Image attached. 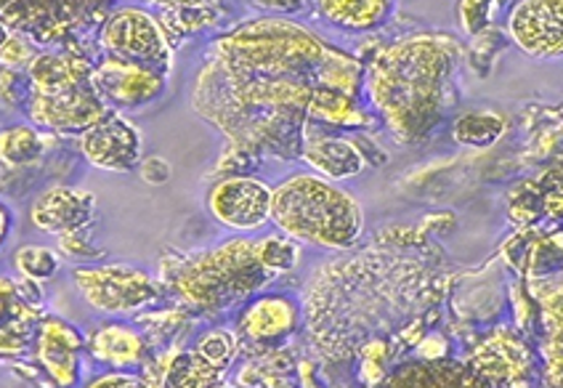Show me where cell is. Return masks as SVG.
Instances as JSON below:
<instances>
[{
	"instance_id": "1",
	"label": "cell",
	"mask_w": 563,
	"mask_h": 388,
	"mask_svg": "<svg viewBox=\"0 0 563 388\" xmlns=\"http://www.w3.org/2000/svg\"><path fill=\"white\" fill-rule=\"evenodd\" d=\"M319 88L362 99L364 62L292 19L264 16L213 41L191 107L253 163L300 160Z\"/></svg>"
},
{
	"instance_id": "15",
	"label": "cell",
	"mask_w": 563,
	"mask_h": 388,
	"mask_svg": "<svg viewBox=\"0 0 563 388\" xmlns=\"http://www.w3.org/2000/svg\"><path fill=\"white\" fill-rule=\"evenodd\" d=\"M144 142L141 131L123 112H110L101 123H96L91 131L80 136V152L93 168L107 170V174H128L139 168Z\"/></svg>"
},
{
	"instance_id": "23",
	"label": "cell",
	"mask_w": 563,
	"mask_h": 388,
	"mask_svg": "<svg viewBox=\"0 0 563 388\" xmlns=\"http://www.w3.org/2000/svg\"><path fill=\"white\" fill-rule=\"evenodd\" d=\"M394 0H317V11L345 33H373L394 16Z\"/></svg>"
},
{
	"instance_id": "26",
	"label": "cell",
	"mask_w": 563,
	"mask_h": 388,
	"mask_svg": "<svg viewBox=\"0 0 563 388\" xmlns=\"http://www.w3.org/2000/svg\"><path fill=\"white\" fill-rule=\"evenodd\" d=\"M508 114L495 112V110H478V112H465L454 120L452 125V138L460 146H468V149H489L508 133Z\"/></svg>"
},
{
	"instance_id": "25",
	"label": "cell",
	"mask_w": 563,
	"mask_h": 388,
	"mask_svg": "<svg viewBox=\"0 0 563 388\" xmlns=\"http://www.w3.org/2000/svg\"><path fill=\"white\" fill-rule=\"evenodd\" d=\"M540 301L542 317V356H563V279H540L527 282Z\"/></svg>"
},
{
	"instance_id": "45",
	"label": "cell",
	"mask_w": 563,
	"mask_h": 388,
	"mask_svg": "<svg viewBox=\"0 0 563 388\" xmlns=\"http://www.w3.org/2000/svg\"><path fill=\"white\" fill-rule=\"evenodd\" d=\"M216 388H234V386H227V384H221V386H216Z\"/></svg>"
},
{
	"instance_id": "19",
	"label": "cell",
	"mask_w": 563,
	"mask_h": 388,
	"mask_svg": "<svg viewBox=\"0 0 563 388\" xmlns=\"http://www.w3.org/2000/svg\"><path fill=\"white\" fill-rule=\"evenodd\" d=\"M375 388H492L465 359L457 356H415L396 365Z\"/></svg>"
},
{
	"instance_id": "3",
	"label": "cell",
	"mask_w": 563,
	"mask_h": 388,
	"mask_svg": "<svg viewBox=\"0 0 563 388\" xmlns=\"http://www.w3.org/2000/svg\"><path fill=\"white\" fill-rule=\"evenodd\" d=\"M463 48L444 33H415L380 46L364 65V97L391 136L426 144L457 101Z\"/></svg>"
},
{
	"instance_id": "24",
	"label": "cell",
	"mask_w": 563,
	"mask_h": 388,
	"mask_svg": "<svg viewBox=\"0 0 563 388\" xmlns=\"http://www.w3.org/2000/svg\"><path fill=\"white\" fill-rule=\"evenodd\" d=\"M227 370L210 365L197 348L173 352L159 365L155 388H216L223 384Z\"/></svg>"
},
{
	"instance_id": "37",
	"label": "cell",
	"mask_w": 563,
	"mask_h": 388,
	"mask_svg": "<svg viewBox=\"0 0 563 388\" xmlns=\"http://www.w3.org/2000/svg\"><path fill=\"white\" fill-rule=\"evenodd\" d=\"M37 56L35 43L30 37L14 33L9 37L3 48H0V67H9V69H27L32 65V59Z\"/></svg>"
},
{
	"instance_id": "42",
	"label": "cell",
	"mask_w": 563,
	"mask_h": 388,
	"mask_svg": "<svg viewBox=\"0 0 563 388\" xmlns=\"http://www.w3.org/2000/svg\"><path fill=\"white\" fill-rule=\"evenodd\" d=\"M157 9L178 11V9H200V5H219L221 0H152Z\"/></svg>"
},
{
	"instance_id": "13",
	"label": "cell",
	"mask_w": 563,
	"mask_h": 388,
	"mask_svg": "<svg viewBox=\"0 0 563 388\" xmlns=\"http://www.w3.org/2000/svg\"><path fill=\"white\" fill-rule=\"evenodd\" d=\"M43 322L41 282L0 277V356H22L35 346Z\"/></svg>"
},
{
	"instance_id": "22",
	"label": "cell",
	"mask_w": 563,
	"mask_h": 388,
	"mask_svg": "<svg viewBox=\"0 0 563 388\" xmlns=\"http://www.w3.org/2000/svg\"><path fill=\"white\" fill-rule=\"evenodd\" d=\"M88 352H91L99 362L118 367H136L144 365L150 356V343L131 324H104L96 328L86 341Z\"/></svg>"
},
{
	"instance_id": "38",
	"label": "cell",
	"mask_w": 563,
	"mask_h": 388,
	"mask_svg": "<svg viewBox=\"0 0 563 388\" xmlns=\"http://www.w3.org/2000/svg\"><path fill=\"white\" fill-rule=\"evenodd\" d=\"M86 388H155V384H152L146 375L114 370V373H104L99 375V378H93Z\"/></svg>"
},
{
	"instance_id": "34",
	"label": "cell",
	"mask_w": 563,
	"mask_h": 388,
	"mask_svg": "<svg viewBox=\"0 0 563 388\" xmlns=\"http://www.w3.org/2000/svg\"><path fill=\"white\" fill-rule=\"evenodd\" d=\"M197 352H200L210 365L227 370V367L236 359V354H240V335L229 333V330H210V333H205L202 339L197 341Z\"/></svg>"
},
{
	"instance_id": "36",
	"label": "cell",
	"mask_w": 563,
	"mask_h": 388,
	"mask_svg": "<svg viewBox=\"0 0 563 388\" xmlns=\"http://www.w3.org/2000/svg\"><path fill=\"white\" fill-rule=\"evenodd\" d=\"M59 253L67 256L69 260H96V258H104V251L93 243L91 237V226L80 229V232H69L62 234L59 237Z\"/></svg>"
},
{
	"instance_id": "44",
	"label": "cell",
	"mask_w": 563,
	"mask_h": 388,
	"mask_svg": "<svg viewBox=\"0 0 563 388\" xmlns=\"http://www.w3.org/2000/svg\"><path fill=\"white\" fill-rule=\"evenodd\" d=\"M11 35H14V30H11L9 24H5L3 19H0V48H3L5 43H9V37H11Z\"/></svg>"
},
{
	"instance_id": "18",
	"label": "cell",
	"mask_w": 563,
	"mask_h": 388,
	"mask_svg": "<svg viewBox=\"0 0 563 388\" xmlns=\"http://www.w3.org/2000/svg\"><path fill=\"white\" fill-rule=\"evenodd\" d=\"M86 348V339L73 322L59 320V317H43L35 335V356L56 386H80Z\"/></svg>"
},
{
	"instance_id": "21",
	"label": "cell",
	"mask_w": 563,
	"mask_h": 388,
	"mask_svg": "<svg viewBox=\"0 0 563 388\" xmlns=\"http://www.w3.org/2000/svg\"><path fill=\"white\" fill-rule=\"evenodd\" d=\"M96 213V197L86 189L75 187H48L46 192L35 197L30 208V219L41 232L46 234H62L80 232V229H88L93 224Z\"/></svg>"
},
{
	"instance_id": "9",
	"label": "cell",
	"mask_w": 563,
	"mask_h": 388,
	"mask_svg": "<svg viewBox=\"0 0 563 388\" xmlns=\"http://www.w3.org/2000/svg\"><path fill=\"white\" fill-rule=\"evenodd\" d=\"M73 279L88 307L101 314H136L159 301L157 279L131 264L78 266Z\"/></svg>"
},
{
	"instance_id": "33",
	"label": "cell",
	"mask_w": 563,
	"mask_h": 388,
	"mask_svg": "<svg viewBox=\"0 0 563 388\" xmlns=\"http://www.w3.org/2000/svg\"><path fill=\"white\" fill-rule=\"evenodd\" d=\"M508 213H510V221H514L518 229L540 226L542 221H545L540 195H537V187H534L532 178H527V181L516 184V187L510 189V192H508Z\"/></svg>"
},
{
	"instance_id": "10",
	"label": "cell",
	"mask_w": 563,
	"mask_h": 388,
	"mask_svg": "<svg viewBox=\"0 0 563 388\" xmlns=\"http://www.w3.org/2000/svg\"><path fill=\"white\" fill-rule=\"evenodd\" d=\"M465 362L492 388H532L537 378V359L527 335L508 324L484 335Z\"/></svg>"
},
{
	"instance_id": "28",
	"label": "cell",
	"mask_w": 563,
	"mask_h": 388,
	"mask_svg": "<svg viewBox=\"0 0 563 388\" xmlns=\"http://www.w3.org/2000/svg\"><path fill=\"white\" fill-rule=\"evenodd\" d=\"M221 16H223L221 5H200V9L163 11L159 24H163L165 35H168L173 48H176V43L184 41V37L200 33V30L216 27V24L221 22Z\"/></svg>"
},
{
	"instance_id": "6",
	"label": "cell",
	"mask_w": 563,
	"mask_h": 388,
	"mask_svg": "<svg viewBox=\"0 0 563 388\" xmlns=\"http://www.w3.org/2000/svg\"><path fill=\"white\" fill-rule=\"evenodd\" d=\"M272 271L261 264L255 240L234 237L210 251L197 253L178 264L170 275L173 288L184 303L205 314L227 311L247 301L274 282Z\"/></svg>"
},
{
	"instance_id": "5",
	"label": "cell",
	"mask_w": 563,
	"mask_h": 388,
	"mask_svg": "<svg viewBox=\"0 0 563 388\" xmlns=\"http://www.w3.org/2000/svg\"><path fill=\"white\" fill-rule=\"evenodd\" d=\"M93 62L78 48L37 51L27 67L32 125L41 131L82 136L112 110L93 86Z\"/></svg>"
},
{
	"instance_id": "16",
	"label": "cell",
	"mask_w": 563,
	"mask_h": 388,
	"mask_svg": "<svg viewBox=\"0 0 563 388\" xmlns=\"http://www.w3.org/2000/svg\"><path fill=\"white\" fill-rule=\"evenodd\" d=\"M500 256L527 282L563 277V232L561 229L523 226L516 229L500 247Z\"/></svg>"
},
{
	"instance_id": "2",
	"label": "cell",
	"mask_w": 563,
	"mask_h": 388,
	"mask_svg": "<svg viewBox=\"0 0 563 388\" xmlns=\"http://www.w3.org/2000/svg\"><path fill=\"white\" fill-rule=\"evenodd\" d=\"M437 277L418 258L364 251L313 271L303 296V320L313 348L328 362H349L369 341L401 343L407 328L428 320Z\"/></svg>"
},
{
	"instance_id": "35",
	"label": "cell",
	"mask_w": 563,
	"mask_h": 388,
	"mask_svg": "<svg viewBox=\"0 0 563 388\" xmlns=\"http://www.w3.org/2000/svg\"><path fill=\"white\" fill-rule=\"evenodd\" d=\"M30 93H32V86H30L27 69L0 67V101H3L5 107L27 112Z\"/></svg>"
},
{
	"instance_id": "31",
	"label": "cell",
	"mask_w": 563,
	"mask_h": 388,
	"mask_svg": "<svg viewBox=\"0 0 563 388\" xmlns=\"http://www.w3.org/2000/svg\"><path fill=\"white\" fill-rule=\"evenodd\" d=\"M537 195H540L545 221L563 226V155L555 157L548 168H542L534 178Z\"/></svg>"
},
{
	"instance_id": "8",
	"label": "cell",
	"mask_w": 563,
	"mask_h": 388,
	"mask_svg": "<svg viewBox=\"0 0 563 388\" xmlns=\"http://www.w3.org/2000/svg\"><path fill=\"white\" fill-rule=\"evenodd\" d=\"M99 46L104 48V54L157 69L170 78L173 43L165 35L159 19L150 11L136 9V5L110 11L99 27Z\"/></svg>"
},
{
	"instance_id": "7",
	"label": "cell",
	"mask_w": 563,
	"mask_h": 388,
	"mask_svg": "<svg viewBox=\"0 0 563 388\" xmlns=\"http://www.w3.org/2000/svg\"><path fill=\"white\" fill-rule=\"evenodd\" d=\"M114 0H0V19L35 46L78 48L93 24L107 19Z\"/></svg>"
},
{
	"instance_id": "27",
	"label": "cell",
	"mask_w": 563,
	"mask_h": 388,
	"mask_svg": "<svg viewBox=\"0 0 563 388\" xmlns=\"http://www.w3.org/2000/svg\"><path fill=\"white\" fill-rule=\"evenodd\" d=\"M48 138L35 125H11L0 131V163L9 168H30L46 155Z\"/></svg>"
},
{
	"instance_id": "17",
	"label": "cell",
	"mask_w": 563,
	"mask_h": 388,
	"mask_svg": "<svg viewBox=\"0 0 563 388\" xmlns=\"http://www.w3.org/2000/svg\"><path fill=\"white\" fill-rule=\"evenodd\" d=\"M300 322H303V309L296 298L272 292L247 303L236 322V333L258 348H277L298 333Z\"/></svg>"
},
{
	"instance_id": "41",
	"label": "cell",
	"mask_w": 563,
	"mask_h": 388,
	"mask_svg": "<svg viewBox=\"0 0 563 388\" xmlns=\"http://www.w3.org/2000/svg\"><path fill=\"white\" fill-rule=\"evenodd\" d=\"M542 384L545 388H563V356H550L542 365Z\"/></svg>"
},
{
	"instance_id": "43",
	"label": "cell",
	"mask_w": 563,
	"mask_h": 388,
	"mask_svg": "<svg viewBox=\"0 0 563 388\" xmlns=\"http://www.w3.org/2000/svg\"><path fill=\"white\" fill-rule=\"evenodd\" d=\"M11 232H14V211L0 200V253H3L5 243L11 240Z\"/></svg>"
},
{
	"instance_id": "20",
	"label": "cell",
	"mask_w": 563,
	"mask_h": 388,
	"mask_svg": "<svg viewBox=\"0 0 563 388\" xmlns=\"http://www.w3.org/2000/svg\"><path fill=\"white\" fill-rule=\"evenodd\" d=\"M300 160L309 165L317 176L335 184L356 178L367 168V160H364L356 138L330 133L328 129H319L313 123H309V129H306Z\"/></svg>"
},
{
	"instance_id": "11",
	"label": "cell",
	"mask_w": 563,
	"mask_h": 388,
	"mask_svg": "<svg viewBox=\"0 0 563 388\" xmlns=\"http://www.w3.org/2000/svg\"><path fill=\"white\" fill-rule=\"evenodd\" d=\"M93 86L114 112H139L168 93V75L104 54L93 67Z\"/></svg>"
},
{
	"instance_id": "4",
	"label": "cell",
	"mask_w": 563,
	"mask_h": 388,
	"mask_svg": "<svg viewBox=\"0 0 563 388\" xmlns=\"http://www.w3.org/2000/svg\"><path fill=\"white\" fill-rule=\"evenodd\" d=\"M272 221L300 245L351 251L364 232V208L341 184L296 174L274 189Z\"/></svg>"
},
{
	"instance_id": "40",
	"label": "cell",
	"mask_w": 563,
	"mask_h": 388,
	"mask_svg": "<svg viewBox=\"0 0 563 388\" xmlns=\"http://www.w3.org/2000/svg\"><path fill=\"white\" fill-rule=\"evenodd\" d=\"M251 3L272 16H292L306 11V0H251Z\"/></svg>"
},
{
	"instance_id": "32",
	"label": "cell",
	"mask_w": 563,
	"mask_h": 388,
	"mask_svg": "<svg viewBox=\"0 0 563 388\" xmlns=\"http://www.w3.org/2000/svg\"><path fill=\"white\" fill-rule=\"evenodd\" d=\"M508 3L518 0H460L457 3V22L468 37H478L489 30H495V19Z\"/></svg>"
},
{
	"instance_id": "14",
	"label": "cell",
	"mask_w": 563,
	"mask_h": 388,
	"mask_svg": "<svg viewBox=\"0 0 563 388\" xmlns=\"http://www.w3.org/2000/svg\"><path fill=\"white\" fill-rule=\"evenodd\" d=\"M508 35L532 59H563V0H518Z\"/></svg>"
},
{
	"instance_id": "29",
	"label": "cell",
	"mask_w": 563,
	"mask_h": 388,
	"mask_svg": "<svg viewBox=\"0 0 563 388\" xmlns=\"http://www.w3.org/2000/svg\"><path fill=\"white\" fill-rule=\"evenodd\" d=\"M255 253L274 277L287 275L300 264V243L282 232L255 240Z\"/></svg>"
},
{
	"instance_id": "30",
	"label": "cell",
	"mask_w": 563,
	"mask_h": 388,
	"mask_svg": "<svg viewBox=\"0 0 563 388\" xmlns=\"http://www.w3.org/2000/svg\"><path fill=\"white\" fill-rule=\"evenodd\" d=\"M14 266L24 279L43 285L59 275L62 253L46 245H24L14 253Z\"/></svg>"
},
{
	"instance_id": "12",
	"label": "cell",
	"mask_w": 563,
	"mask_h": 388,
	"mask_svg": "<svg viewBox=\"0 0 563 388\" xmlns=\"http://www.w3.org/2000/svg\"><path fill=\"white\" fill-rule=\"evenodd\" d=\"M274 189L255 176H223L210 187L208 211L221 226L255 232L272 221Z\"/></svg>"
},
{
	"instance_id": "39",
	"label": "cell",
	"mask_w": 563,
	"mask_h": 388,
	"mask_svg": "<svg viewBox=\"0 0 563 388\" xmlns=\"http://www.w3.org/2000/svg\"><path fill=\"white\" fill-rule=\"evenodd\" d=\"M170 163L165 160V157L159 155H152V157H144V160L139 163V176L141 181L152 184V187H163V184L170 181Z\"/></svg>"
}]
</instances>
